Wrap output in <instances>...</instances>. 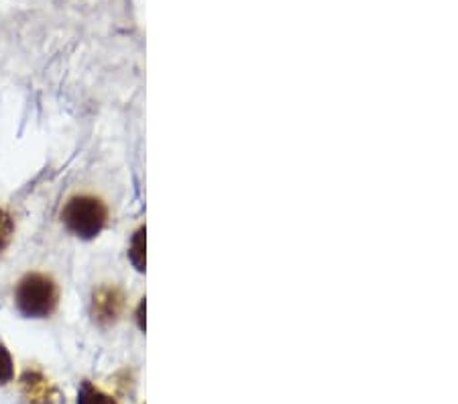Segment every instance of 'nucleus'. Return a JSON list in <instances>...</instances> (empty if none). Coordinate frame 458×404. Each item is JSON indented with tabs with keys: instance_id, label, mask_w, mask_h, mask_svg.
<instances>
[{
	"instance_id": "1",
	"label": "nucleus",
	"mask_w": 458,
	"mask_h": 404,
	"mask_svg": "<svg viewBox=\"0 0 458 404\" xmlns=\"http://www.w3.org/2000/svg\"><path fill=\"white\" fill-rule=\"evenodd\" d=\"M14 305L27 319H47L59 305V286L51 276L31 271L14 288Z\"/></svg>"
},
{
	"instance_id": "2",
	"label": "nucleus",
	"mask_w": 458,
	"mask_h": 404,
	"mask_svg": "<svg viewBox=\"0 0 458 404\" xmlns=\"http://www.w3.org/2000/svg\"><path fill=\"white\" fill-rule=\"evenodd\" d=\"M62 223L80 239H94L108 225V209L98 196H72L62 209Z\"/></svg>"
},
{
	"instance_id": "3",
	"label": "nucleus",
	"mask_w": 458,
	"mask_h": 404,
	"mask_svg": "<svg viewBox=\"0 0 458 404\" xmlns=\"http://www.w3.org/2000/svg\"><path fill=\"white\" fill-rule=\"evenodd\" d=\"M124 311V294L118 286H98L92 292V305H90V314L96 325L108 327L114 325V322L121 319Z\"/></svg>"
},
{
	"instance_id": "4",
	"label": "nucleus",
	"mask_w": 458,
	"mask_h": 404,
	"mask_svg": "<svg viewBox=\"0 0 458 404\" xmlns=\"http://www.w3.org/2000/svg\"><path fill=\"white\" fill-rule=\"evenodd\" d=\"M21 394L29 404H57L62 399L54 382L37 370H27L23 374Z\"/></svg>"
},
{
	"instance_id": "5",
	"label": "nucleus",
	"mask_w": 458,
	"mask_h": 404,
	"mask_svg": "<svg viewBox=\"0 0 458 404\" xmlns=\"http://www.w3.org/2000/svg\"><path fill=\"white\" fill-rule=\"evenodd\" d=\"M129 260L139 271L145 270V227L135 233L129 247Z\"/></svg>"
},
{
	"instance_id": "6",
	"label": "nucleus",
	"mask_w": 458,
	"mask_h": 404,
	"mask_svg": "<svg viewBox=\"0 0 458 404\" xmlns=\"http://www.w3.org/2000/svg\"><path fill=\"white\" fill-rule=\"evenodd\" d=\"M78 404H116L108 394H105L98 388L92 386L90 382H84L78 392Z\"/></svg>"
},
{
	"instance_id": "7",
	"label": "nucleus",
	"mask_w": 458,
	"mask_h": 404,
	"mask_svg": "<svg viewBox=\"0 0 458 404\" xmlns=\"http://www.w3.org/2000/svg\"><path fill=\"white\" fill-rule=\"evenodd\" d=\"M14 235V220L4 209H0V254L9 249Z\"/></svg>"
},
{
	"instance_id": "8",
	"label": "nucleus",
	"mask_w": 458,
	"mask_h": 404,
	"mask_svg": "<svg viewBox=\"0 0 458 404\" xmlns=\"http://www.w3.org/2000/svg\"><path fill=\"white\" fill-rule=\"evenodd\" d=\"M14 378V364L13 357L9 354V349L0 343V386L9 384V382Z\"/></svg>"
}]
</instances>
